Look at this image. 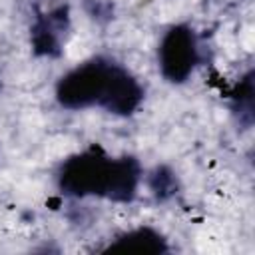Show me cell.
I'll return each instance as SVG.
<instances>
[{
	"instance_id": "obj_1",
	"label": "cell",
	"mask_w": 255,
	"mask_h": 255,
	"mask_svg": "<svg viewBox=\"0 0 255 255\" xmlns=\"http://www.w3.org/2000/svg\"><path fill=\"white\" fill-rule=\"evenodd\" d=\"M139 181V165L133 157L110 159L98 149L68 157L58 173L60 189L74 197L104 195L116 201H129Z\"/></svg>"
},
{
	"instance_id": "obj_2",
	"label": "cell",
	"mask_w": 255,
	"mask_h": 255,
	"mask_svg": "<svg viewBox=\"0 0 255 255\" xmlns=\"http://www.w3.org/2000/svg\"><path fill=\"white\" fill-rule=\"evenodd\" d=\"M114 64L96 58L70 70L56 86L58 102L68 110H80L102 102Z\"/></svg>"
},
{
	"instance_id": "obj_3",
	"label": "cell",
	"mask_w": 255,
	"mask_h": 255,
	"mask_svg": "<svg viewBox=\"0 0 255 255\" xmlns=\"http://www.w3.org/2000/svg\"><path fill=\"white\" fill-rule=\"evenodd\" d=\"M197 40L191 28L179 24L165 32L159 44V68L165 80L185 82L197 64Z\"/></svg>"
},
{
	"instance_id": "obj_4",
	"label": "cell",
	"mask_w": 255,
	"mask_h": 255,
	"mask_svg": "<svg viewBox=\"0 0 255 255\" xmlns=\"http://www.w3.org/2000/svg\"><path fill=\"white\" fill-rule=\"evenodd\" d=\"M141 98H143V92H141V86L137 84V80L131 74H128L124 68L114 64L110 80H108V88L104 92L100 106L112 114L128 116V114L135 112Z\"/></svg>"
},
{
	"instance_id": "obj_5",
	"label": "cell",
	"mask_w": 255,
	"mask_h": 255,
	"mask_svg": "<svg viewBox=\"0 0 255 255\" xmlns=\"http://www.w3.org/2000/svg\"><path fill=\"white\" fill-rule=\"evenodd\" d=\"M165 239L149 229V227H139V229H131L124 235H120L116 239L114 245H110V251H143V253H157V251H165Z\"/></svg>"
},
{
	"instance_id": "obj_6",
	"label": "cell",
	"mask_w": 255,
	"mask_h": 255,
	"mask_svg": "<svg viewBox=\"0 0 255 255\" xmlns=\"http://www.w3.org/2000/svg\"><path fill=\"white\" fill-rule=\"evenodd\" d=\"M233 100H235V110L239 112V118L245 116V124H249L253 116V74H247L241 80Z\"/></svg>"
}]
</instances>
